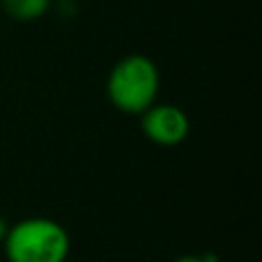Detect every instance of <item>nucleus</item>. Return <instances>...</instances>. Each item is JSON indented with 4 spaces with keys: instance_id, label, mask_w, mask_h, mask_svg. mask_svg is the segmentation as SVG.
Masks as SVG:
<instances>
[{
    "instance_id": "obj_1",
    "label": "nucleus",
    "mask_w": 262,
    "mask_h": 262,
    "mask_svg": "<svg viewBox=\"0 0 262 262\" xmlns=\"http://www.w3.org/2000/svg\"><path fill=\"white\" fill-rule=\"evenodd\" d=\"M108 99L122 113L138 115L154 104L159 95V69L147 55H127L108 74Z\"/></svg>"
},
{
    "instance_id": "obj_2",
    "label": "nucleus",
    "mask_w": 262,
    "mask_h": 262,
    "mask_svg": "<svg viewBox=\"0 0 262 262\" xmlns=\"http://www.w3.org/2000/svg\"><path fill=\"white\" fill-rule=\"evenodd\" d=\"M5 249L9 262H64L69 237L51 219H28L7 230Z\"/></svg>"
},
{
    "instance_id": "obj_3",
    "label": "nucleus",
    "mask_w": 262,
    "mask_h": 262,
    "mask_svg": "<svg viewBox=\"0 0 262 262\" xmlns=\"http://www.w3.org/2000/svg\"><path fill=\"white\" fill-rule=\"evenodd\" d=\"M143 120L140 127L143 134L147 136L152 143L157 145H177L189 136V118L184 115V111L170 104H152L147 111H143Z\"/></svg>"
},
{
    "instance_id": "obj_4",
    "label": "nucleus",
    "mask_w": 262,
    "mask_h": 262,
    "mask_svg": "<svg viewBox=\"0 0 262 262\" xmlns=\"http://www.w3.org/2000/svg\"><path fill=\"white\" fill-rule=\"evenodd\" d=\"M5 14L14 21H37L51 7V0H0Z\"/></svg>"
},
{
    "instance_id": "obj_5",
    "label": "nucleus",
    "mask_w": 262,
    "mask_h": 262,
    "mask_svg": "<svg viewBox=\"0 0 262 262\" xmlns=\"http://www.w3.org/2000/svg\"><path fill=\"white\" fill-rule=\"evenodd\" d=\"M7 230H9L7 221H5V219L0 216V242H5V235H7Z\"/></svg>"
},
{
    "instance_id": "obj_6",
    "label": "nucleus",
    "mask_w": 262,
    "mask_h": 262,
    "mask_svg": "<svg viewBox=\"0 0 262 262\" xmlns=\"http://www.w3.org/2000/svg\"><path fill=\"white\" fill-rule=\"evenodd\" d=\"M175 262H205V258H195V255H186V258H180Z\"/></svg>"
}]
</instances>
